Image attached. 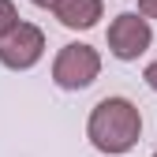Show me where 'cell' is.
Masks as SVG:
<instances>
[{"label":"cell","mask_w":157,"mask_h":157,"mask_svg":"<svg viewBox=\"0 0 157 157\" xmlns=\"http://www.w3.org/2000/svg\"><path fill=\"white\" fill-rule=\"evenodd\" d=\"M97 75H101V52L86 41H71L56 52L52 60V82L67 90V94H78L97 82Z\"/></svg>","instance_id":"7a4b0ae2"},{"label":"cell","mask_w":157,"mask_h":157,"mask_svg":"<svg viewBox=\"0 0 157 157\" xmlns=\"http://www.w3.org/2000/svg\"><path fill=\"white\" fill-rule=\"evenodd\" d=\"M153 157H157V153H153Z\"/></svg>","instance_id":"30bf717a"},{"label":"cell","mask_w":157,"mask_h":157,"mask_svg":"<svg viewBox=\"0 0 157 157\" xmlns=\"http://www.w3.org/2000/svg\"><path fill=\"white\" fill-rule=\"evenodd\" d=\"M52 15L67 30H94L101 23V15H105V4L101 0H60L52 8Z\"/></svg>","instance_id":"5b68a950"},{"label":"cell","mask_w":157,"mask_h":157,"mask_svg":"<svg viewBox=\"0 0 157 157\" xmlns=\"http://www.w3.org/2000/svg\"><path fill=\"white\" fill-rule=\"evenodd\" d=\"M30 4H34V8H49V11H52L56 4H60V0H30Z\"/></svg>","instance_id":"9c48e42d"},{"label":"cell","mask_w":157,"mask_h":157,"mask_svg":"<svg viewBox=\"0 0 157 157\" xmlns=\"http://www.w3.org/2000/svg\"><path fill=\"white\" fill-rule=\"evenodd\" d=\"M15 23H19V8L11 0H0V34H8Z\"/></svg>","instance_id":"8992f818"},{"label":"cell","mask_w":157,"mask_h":157,"mask_svg":"<svg viewBox=\"0 0 157 157\" xmlns=\"http://www.w3.org/2000/svg\"><path fill=\"white\" fill-rule=\"evenodd\" d=\"M105 37H109V52L116 56V60L131 64V60H139V56L153 45V26H150V19L142 11H120L109 23Z\"/></svg>","instance_id":"3957f363"},{"label":"cell","mask_w":157,"mask_h":157,"mask_svg":"<svg viewBox=\"0 0 157 157\" xmlns=\"http://www.w3.org/2000/svg\"><path fill=\"white\" fill-rule=\"evenodd\" d=\"M41 56H45V34H41V26L19 19L8 34H0V64H4L8 71H30Z\"/></svg>","instance_id":"277c9868"},{"label":"cell","mask_w":157,"mask_h":157,"mask_svg":"<svg viewBox=\"0 0 157 157\" xmlns=\"http://www.w3.org/2000/svg\"><path fill=\"white\" fill-rule=\"evenodd\" d=\"M139 11L146 19H157V0H139Z\"/></svg>","instance_id":"ba28073f"},{"label":"cell","mask_w":157,"mask_h":157,"mask_svg":"<svg viewBox=\"0 0 157 157\" xmlns=\"http://www.w3.org/2000/svg\"><path fill=\"white\" fill-rule=\"evenodd\" d=\"M142 78H146V86H150V90L157 94V60H153V64H146V71H142Z\"/></svg>","instance_id":"52a82bcc"},{"label":"cell","mask_w":157,"mask_h":157,"mask_svg":"<svg viewBox=\"0 0 157 157\" xmlns=\"http://www.w3.org/2000/svg\"><path fill=\"white\" fill-rule=\"evenodd\" d=\"M86 139L97 153H109V157H120L131 153L142 139V112L131 97H101L94 109H90V120H86Z\"/></svg>","instance_id":"6da1fadb"}]
</instances>
